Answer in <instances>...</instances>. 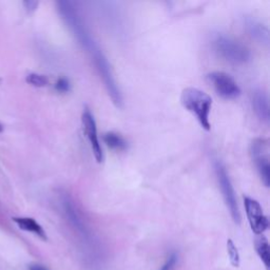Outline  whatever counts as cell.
<instances>
[{
    "label": "cell",
    "instance_id": "cell-1",
    "mask_svg": "<svg viewBox=\"0 0 270 270\" xmlns=\"http://www.w3.org/2000/svg\"><path fill=\"white\" fill-rule=\"evenodd\" d=\"M56 5L62 20L71 30L74 37L78 40L79 45L87 50L93 59L113 103L116 107L121 108L123 106V95L119 85L116 84L112 69L105 54L92 37L75 3L71 1H58Z\"/></svg>",
    "mask_w": 270,
    "mask_h": 270
},
{
    "label": "cell",
    "instance_id": "cell-2",
    "mask_svg": "<svg viewBox=\"0 0 270 270\" xmlns=\"http://www.w3.org/2000/svg\"><path fill=\"white\" fill-rule=\"evenodd\" d=\"M181 102L187 111L196 116L203 129L206 131L210 130L212 98L208 94L197 88L188 87L182 91Z\"/></svg>",
    "mask_w": 270,
    "mask_h": 270
},
{
    "label": "cell",
    "instance_id": "cell-3",
    "mask_svg": "<svg viewBox=\"0 0 270 270\" xmlns=\"http://www.w3.org/2000/svg\"><path fill=\"white\" fill-rule=\"evenodd\" d=\"M213 48L221 58L234 65H243L250 60L248 48L230 37L219 34L213 39Z\"/></svg>",
    "mask_w": 270,
    "mask_h": 270
},
{
    "label": "cell",
    "instance_id": "cell-4",
    "mask_svg": "<svg viewBox=\"0 0 270 270\" xmlns=\"http://www.w3.org/2000/svg\"><path fill=\"white\" fill-rule=\"evenodd\" d=\"M214 169H216L218 182L220 185V188L221 190V193H223V197L227 208L229 209V212L231 214L232 220L234 221V223L240 224L241 213L239 210L237 197H235V192L229 178V175L227 174V171L221 162H216V164H214Z\"/></svg>",
    "mask_w": 270,
    "mask_h": 270
},
{
    "label": "cell",
    "instance_id": "cell-5",
    "mask_svg": "<svg viewBox=\"0 0 270 270\" xmlns=\"http://www.w3.org/2000/svg\"><path fill=\"white\" fill-rule=\"evenodd\" d=\"M250 155L255 164L262 182L269 187V142L266 138H255L250 145Z\"/></svg>",
    "mask_w": 270,
    "mask_h": 270
},
{
    "label": "cell",
    "instance_id": "cell-6",
    "mask_svg": "<svg viewBox=\"0 0 270 270\" xmlns=\"http://www.w3.org/2000/svg\"><path fill=\"white\" fill-rule=\"evenodd\" d=\"M207 79L221 98L234 99L241 95V88L229 74L221 71L211 72L207 75Z\"/></svg>",
    "mask_w": 270,
    "mask_h": 270
},
{
    "label": "cell",
    "instance_id": "cell-7",
    "mask_svg": "<svg viewBox=\"0 0 270 270\" xmlns=\"http://www.w3.org/2000/svg\"><path fill=\"white\" fill-rule=\"evenodd\" d=\"M244 206L251 230L257 235L263 234V232L268 229L269 221L264 214L260 203L251 197L244 196Z\"/></svg>",
    "mask_w": 270,
    "mask_h": 270
},
{
    "label": "cell",
    "instance_id": "cell-8",
    "mask_svg": "<svg viewBox=\"0 0 270 270\" xmlns=\"http://www.w3.org/2000/svg\"><path fill=\"white\" fill-rule=\"evenodd\" d=\"M81 123H82V127H84V132L93 151L95 160L98 164H100L103 162V152L99 143L98 127H96V122L92 112L87 108L84 110V112H82Z\"/></svg>",
    "mask_w": 270,
    "mask_h": 270
},
{
    "label": "cell",
    "instance_id": "cell-9",
    "mask_svg": "<svg viewBox=\"0 0 270 270\" xmlns=\"http://www.w3.org/2000/svg\"><path fill=\"white\" fill-rule=\"evenodd\" d=\"M252 108L254 113L263 123L269 122V98L266 92L263 90H257L252 94Z\"/></svg>",
    "mask_w": 270,
    "mask_h": 270
},
{
    "label": "cell",
    "instance_id": "cell-10",
    "mask_svg": "<svg viewBox=\"0 0 270 270\" xmlns=\"http://www.w3.org/2000/svg\"><path fill=\"white\" fill-rule=\"evenodd\" d=\"M245 27L249 35L257 40L259 44L265 46L269 45V30L267 26L253 18H247L245 20Z\"/></svg>",
    "mask_w": 270,
    "mask_h": 270
},
{
    "label": "cell",
    "instance_id": "cell-11",
    "mask_svg": "<svg viewBox=\"0 0 270 270\" xmlns=\"http://www.w3.org/2000/svg\"><path fill=\"white\" fill-rule=\"evenodd\" d=\"M12 220L14 223H15L19 227V229L36 234L38 238H40L44 241L48 240L47 233L43 228V226L38 224L34 219H32V218H13Z\"/></svg>",
    "mask_w": 270,
    "mask_h": 270
},
{
    "label": "cell",
    "instance_id": "cell-12",
    "mask_svg": "<svg viewBox=\"0 0 270 270\" xmlns=\"http://www.w3.org/2000/svg\"><path fill=\"white\" fill-rule=\"evenodd\" d=\"M254 246H255V250H257L260 259L262 262L264 263V265L266 266L267 270H269L270 267V247L267 239L264 237V235L261 234L258 235L254 240Z\"/></svg>",
    "mask_w": 270,
    "mask_h": 270
},
{
    "label": "cell",
    "instance_id": "cell-13",
    "mask_svg": "<svg viewBox=\"0 0 270 270\" xmlns=\"http://www.w3.org/2000/svg\"><path fill=\"white\" fill-rule=\"evenodd\" d=\"M103 142L106 143L108 147L113 150H124L127 148V143L123 140V136L115 132H108L103 135Z\"/></svg>",
    "mask_w": 270,
    "mask_h": 270
},
{
    "label": "cell",
    "instance_id": "cell-14",
    "mask_svg": "<svg viewBox=\"0 0 270 270\" xmlns=\"http://www.w3.org/2000/svg\"><path fill=\"white\" fill-rule=\"evenodd\" d=\"M25 81L27 84L36 87V88H44L49 84V78L46 75L38 74V73H31L25 77Z\"/></svg>",
    "mask_w": 270,
    "mask_h": 270
},
{
    "label": "cell",
    "instance_id": "cell-15",
    "mask_svg": "<svg viewBox=\"0 0 270 270\" xmlns=\"http://www.w3.org/2000/svg\"><path fill=\"white\" fill-rule=\"evenodd\" d=\"M227 251H228V255H229V260L231 265L233 267H240V263H241V259H240V253L237 246L234 245L233 241L231 239L227 240Z\"/></svg>",
    "mask_w": 270,
    "mask_h": 270
},
{
    "label": "cell",
    "instance_id": "cell-16",
    "mask_svg": "<svg viewBox=\"0 0 270 270\" xmlns=\"http://www.w3.org/2000/svg\"><path fill=\"white\" fill-rule=\"evenodd\" d=\"M177 262H178V254L175 251H173L168 255L165 264L161 267L160 270H173L175 268Z\"/></svg>",
    "mask_w": 270,
    "mask_h": 270
},
{
    "label": "cell",
    "instance_id": "cell-17",
    "mask_svg": "<svg viewBox=\"0 0 270 270\" xmlns=\"http://www.w3.org/2000/svg\"><path fill=\"white\" fill-rule=\"evenodd\" d=\"M55 89L60 93H67L70 91V82L67 78H59L56 81V84H55Z\"/></svg>",
    "mask_w": 270,
    "mask_h": 270
},
{
    "label": "cell",
    "instance_id": "cell-18",
    "mask_svg": "<svg viewBox=\"0 0 270 270\" xmlns=\"http://www.w3.org/2000/svg\"><path fill=\"white\" fill-rule=\"evenodd\" d=\"M25 9L27 12H33L35 11L37 5H38V1H33V0H27V1L24 2Z\"/></svg>",
    "mask_w": 270,
    "mask_h": 270
},
{
    "label": "cell",
    "instance_id": "cell-19",
    "mask_svg": "<svg viewBox=\"0 0 270 270\" xmlns=\"http://www.w3.org/2000/svg\"><path fill=\"white\" fill-rule=\"evenodd\" d=\"M30 270H49L47 267L39 265V264H33L30 266Z\"/></svg>",
    "mask_w": 270,
    "mask_h": 270
},
{
    "label": "cell",
    "instance_id": "cell-20",
    "mask_svg": "<svg viewBox=\"0 0 270 270\" xmlns=\"http://www.w3.org/2000/svg\"><path fill=\"white\" fill-rule=\"evenodd\" d=\"M2 131H3V127L1 126V124H0V133H1V132H2Z\"/></svg>",
    "mask_w": 270,
    "mask_h": 270
}]
</instances>
